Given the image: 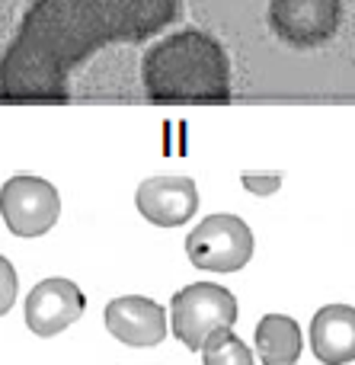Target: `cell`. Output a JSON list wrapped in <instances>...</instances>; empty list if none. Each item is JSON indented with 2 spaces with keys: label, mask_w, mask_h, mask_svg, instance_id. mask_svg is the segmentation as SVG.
<instances>
[{
  "label": "cell",
  "mask_w": 355,
  "mask_h": 365,
  "mask_svg": "<svg viewBox=\"0 0 355 365\" xmlns=\"http://www.w3.org/2000/svg\"><path fill=\"white\" fill-rule=\"evenodd\" d=\"M179 0H36L0 58L4 103H64L68 74L109 42H144L176 19Z\"/></svg>",
  "instance_id": "cell-1"
},
{
  "label": "cell",
  "mask_w": 355,
  "mask_h": 365,
  "mask_svg": "<svg viewBox=\"0 0 355 365\" xmlns=\"http://www.w3.org/2000/svg\"><path fill=\"white\" fill-rule=\"evenodd\" d=\"M144 93L154 103H228L231 61L215 36L179 29L154 42L141 61Z\"/></svg>",
  "instance_id": "cell-2"
},
{
  "label": "cell",
  "mask_w": 355,
  "mask_h": 365,
  "mask_svg": "<svg viewBox=\"0 0 355 365\" xmlns=\"http://www.w3.org/2000/svg\"><path fill=\"white\" fill-rule=\"evenodd\" d=\"M237 321V298L224 285L192 282L173 295V334L186 349L202 353L205 343L231 330Z\"/></svg>",
  "instance_id": "cell-3"
},
{
  "label": "cell",
  "mask_w": 355,
  "mask_h": 365,
  "mask_svg": "<svg viewBox=\"0 0 355 365\" xmlns=\"http://www.w3.org/2000/svg\"><path fill=\"white\" fill-rule=\"evenodd\" d=\"M192 266L205 272H237L253 257V231L237 215H208L186 237Z\"/></svg>",
  "instance_id": "cell-4"
},
{
  "label": "cell",
  "mask_w": 355,
  "mask_h": 365,
  "mask_svg": "<svg viewBox=\"0 0 355 365\" xmlns=\"http://www.w3.org/2000/svg\"><path fill=\"white\" fill-rule=\"evenodd\" d=\"M61 215V195L42 177H10L0 186V218L16 237H42Z\"/></svg>",
  "instance_id": "cell-5"
},
{
  "label": "cell",
  "mask_w": 355,
  "mask_h": 365,
  "mask_svg": "<svg viewBox=\"0 0 355 365\" xmlns=\"http://www.w3.org/2000/svg\"><path fill=\"white\" fill-rule=\"evenodd\" d=\"M343 0H269V26L292 48H317L339 32Z\"/></svg>",
  "instance_id": "cell-6"
},
{
  "label": "cell",
  "mask_w": 355,
  "mask_h": 365,
  "mask_svg": "<svg viewBox=\"0 0 355 365\" xmlns=\"http://www.w3.org/2000/svg\"><path fill=\"white\" fill-rule=\"evenodd\" d=\"M87 311V298L70 279H45L26 295L23 321L36 336H55L77 324Z\"/></svg>",
  "instance_id": "cell-7"
},
{
  "label": "cell",
  "mask_w": 355,
  "mask_h": 365,
  "mask_svg": "<svg viewBox=\"0 0 355 365\" xmlns=\"http://www.w3.org/2000/svg\"><path fill=\"white\" fill-rule=\"evenodd\" d=\"M106 330L119 343L134 349H147L164 343L166 336V311L144 295H122L106 304Z\"/></svg>",
  "instance_id": "cell-8"
},
{
  "label": "cell",
  "mask_w": 355,
  "mask_h": 365,
  "mask_svg": "<svg viewBox=\"0 0 355 365\" xmlns=\"http://www.w3.org/2000/svg\"><path fill=\"white\" fill-rule=\"evenodd\" d=\"M134 205L151 225L179 227L196 215L198 189L189 177H151L138 186Z\"/></svg>",
  "instance_id": "cell-9"
},
{
  "label": "cell",
  "mask_w": 355,
  "mask_h": 365,
  "mask_svg": "<svg viewBox=\"0 0 355 365\" xmlns=\"http://www.w3.org/2000/svg\"><path fill=\"white\" fill-rule=\"evenodd\" d=\"M311 349L324 365L355 362V308L327 304L311 321Z\"/></svg>",
  "instance_id": "cell-10"
},
{
  "label": "cell",
  "mask_w": 355,
  "mask_h": 365,
  "mask_svg": "<svg viewBox=\"0 0 355 365\" xmlns=\"http://www.w3.org/2000/svg\"><path fill=\"white\" fill-rule=\"evenodd\" d=\"M304 336L295 317L266 314L256 324V356L263 365H295L301 359Z\"/></svg>",
  "instance_id": "cell-11"
},
{
  "label": "cell",
  "mask_w": 355,
  "mask_h": 365,
  "mask_svg": "<svg viewBox=\"0 0 355 365\" xmlns=\"http://www.w3.org/2000/svg\"><path fill=\"white\" fill-rule=\"evenodd\" d=\"M202 362L205 365H256L253 349H250L234 330H224V334H218L215 340L205 343Z\"/></svg>",
  "instance_id": "cell-12"
},
{
  "label": "cell",
  "mask_w": 355,
  "mask_h": 365,
  "mask_svg": "<svg viewBox=\"0 0 355 365\" xmlns=\"http://www.w3.org/2000/svg\"><path fill=\"white\" fill-rule=\"evenodd\" d=\"M16 289H19L16 269H13V263L6 257H0V317L13 308V302H16Z\"/></svg>",
  "instance_id": "cell-13"
},
{
  "label": "cell",
  "mask_w": 355,
  "mask_h": 365,
  "mask_svg": "<svg viewBox=\"0 0 355 365\" xmlns=\"http://www.w3.org/2000/svg\"><path fill=\"white\" fill-rule=\"evenodd\" d=\"M240 182H243V189L247 192H253V195H272L275 189L282 186V173H269V177H260V173H243L240 177Z\"/></svg>",
  "instance_id": "cell-14"
}]
</instances>
